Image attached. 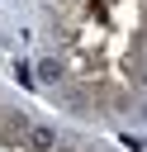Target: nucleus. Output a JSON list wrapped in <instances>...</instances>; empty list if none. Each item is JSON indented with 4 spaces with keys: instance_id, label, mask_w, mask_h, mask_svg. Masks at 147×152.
<instances>
[{
    "instance_id": "nucleus-2",
    "label": "nucleus",
    "mask_w": 147,
    "mask_h": 152,
    "mask_svg": "<svg viewBox=\"0 0 147 152\" xmlns=\"http://www.w3.org/2000/svg\"><path fill=\"white\" fill-rule=\"evenodd\" d=\"M57 71H62V66H57V62H52V57H47V62H43V66H38V76H43V81H57Z\"/></svg>"
},
{
    "instance_id": "nucleus-1",
    "label": "nucleus",
    "mask_w": 147,
    "mask_h": 152,
    "mask_svg": "<svg viewBox=\"0 0 147 152\" xmlns=\"http://www.w3.org/2000/svg\"><path fill=\"white\" fill-rule=\"evenodd\" d=\"M28 147H38V152H52V147H57L52 128H28Z\"/></svg>"
}]
</instances>
